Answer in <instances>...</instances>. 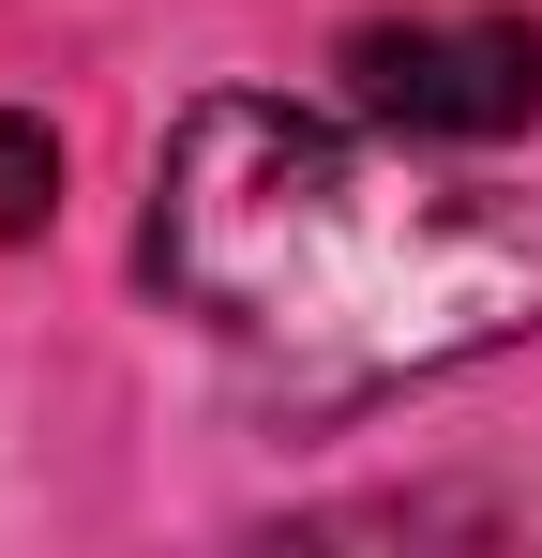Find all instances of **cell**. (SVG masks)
I'll return each mask as SVG.
<instances>
[{
  "instance_id": "cell-3",
  "label": "cell",
  "mask_w": 542,
  "mask_h": 558,
  "mask_svg": "<svg viewBox=\"0 0 542 558\" xmlns=\"http://www.w3.org/2000/svg\"><path fill=\"white\" fill-rule=\"evenodd\" d=\"M46 211H61V136L30 106H0V242H30Z\"/></svg>"
},
{
  "instance_id": "cell-1",
  "label": "cell",
  "mask_w": 542,
  "mask_h": 558,
  "mask_svg": "<svg viewBox=\"0 0 542 558\" xmlns=\"http://www.w3.org/2000/svg\"><path fill=\"white\" fill-rule=\"evenodd\" d=\"M136 257L181 317L301 408L407 392L542 332V196L438 167V136L332 121L286 92H211L151 151Z\"/></svg>"
},
{
  "instance_id": "cell-2",
  "label": "cell",
  "mask_w": 542,
  "mask_h": 558,
  "mask_svg": "<svg viewBox=\"0 0 542 558\" xmlns=\"http://www.w3.org/2000/svg\"><path fill=\"white\" fill-rule=\"evenodd\" d=\"M347 106L438 151H497L542 121V15H361Z\"/></svg>"
}]
</instances>
